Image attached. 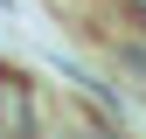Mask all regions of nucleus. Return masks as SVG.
<instances>
[{
    "mask_svg": "<svg viewBox=\"0 0 146 139\" xmlns=\"http://www.w3.org/2000/svg\"><path fill=\"white\" fill-rule=\"evenodd\" d=\"M118 14H125V21H132L139 35H146V0H125V7H118Z\"/></svg>",
    "mask_w": 146,
    "mask_h": 139,
    "instance_id": "obj_3",
    "label": "nucleus"
},
{
    "mask_svg": "<svg viewBox=\"0 0 146 139\" xmlns=\"http://www.w3.org/2000/svg\"><path fill=\"white\" fill-rule=\"evenodd\" d=\"M49 139H104V132L90 125V118H70V125H56V132H49Z\"/></svg>",
    "mask_w": 146,
    "mask_h": 139,
    "instance_id": "obj_2",
    "label": "nucleus"
},
{
    "mask_svg": "<svg viewBox=\"0 0 146 139\" xmlns=\"http://www.w3.org/2000/svg\"><path fill=\"white\" fill-rule=\"evenodd\" d=\"M118 70H125V77H139V83H146V42H125V49H118Z\"/></svg>",
    "mask_w": 146,
    "mask_h": 139,
    "instance_id": "obj_1",
    "label": "nucleus"
}]
</instances>
